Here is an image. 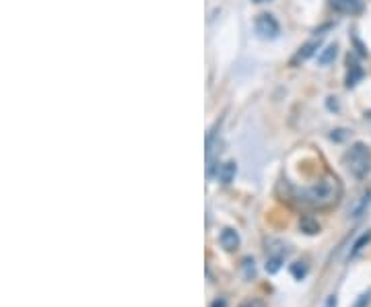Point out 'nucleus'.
Here are the masks:
<instances>
[{
    "label": "nucleus",
    "instance_id": "nucleus-3",
    "mask_svg": "<svg viewBox=\"0 0 371 307\" xmlns=\"http://www.w3.org/2000/svg\"><path fill=\"white\" fill-rule=\"evenodd\" d=\"M254 27H256V33H258L262 40H275V37H279V33H281V25H279V21H277L273 15H268V12L258 15Z\"/></svg>",
    "mask_w": 371,
    "mask_h": 307
},
{
    "label": "nucleus",
    "instance_id": "nucleus-19",
    "mask_svg": "<svg viewBox=\"0 0 371 307\" xmlns=\"http://www.w3.org/2000/svg\"><path fill=\"white\" fill-rule=\"evenodd\" d=\"M211 307H227V301H225V299H215V301H213V304H211Z\"/></svg>",
    "mask_w": 371,
    "mask_h": 307
},
{
    "label": "nucleus",
    "instance_id": "nucleus-14",
    "mask_svg": "<svg viewBox=\"0 0 371 307\" xmlns=\"http://www.w3.org/2000/svg\"><path fill=\"white\" fill-rule=\"evenodd\" d=\"M241 270H243V277L248 281H252L256 277V266H254V260L252 258H243L241 260Z\"/></svg>",
    "mask_w": 371,
    "mask_h": 307
},
{
    "label": "nucleus",
    "instance_id": "nucleus-6",
    "mask_svg": "<svg viewBox=\"0 0 371 307\" xmlns=\"http://www.w3.org/2000/svg\"><path fill=\"white\" fill-rule=\"evenodd\" d=\"M219 241H221V245L227 249V252H235L237 247H239V233L235 229H231V227H225L221 231V237H219Z\"/></svg>",
    "mask_w": 371,
    "mask_h": 307
},
{
    "label": "nucleus",
    "instance_id": "nucleus-2",
    "mask_svg": "<svg viewBox=\"0 0 371 307\" xmlns=\"http://www.w3.org/2000/svg\"><path fill=\"white\" fill-rule=\"evenodd\" d=\"M345 167L355 179H365L371 173V149L365 143H355L343 157Z\"/></svg>",
    "mask_w": 371,
    "mask_h": 307
},
{
    "label": "nucleus",
    "instance_id": "nucleus-4",
    "mask_svg": "<svg viewBox=\"0 0 371 307\" xmlns=\"http://www.w3.org/2000/svg\"><path fill=\"white\" fill-rule=\"evenodd\" d=\"M330 6L340 12V15H361L363 8H365V2L363 0H330Z\"/></svg>",
    "mask_w": 371,
    "mask_h": 307
},
{
    "label": "nucleus",
    "instance_id": "nucleus-8",
    "mask_svg": "<svg viewBox=\"0 0 371 307\" xmlns=\"http://www.w3.org/2000/svg\"><path fill=\"white\" fill-rule=\"evenodd\" d=\"M363 77H365V71L349 56V71H347V82H345V85L351 89V87H355Z\"/></svg>",
    "mask_w": 371,
    "mask_h": 307
},
{
    "label": "nucleus",
    "instance_id": "nucleus-21",
    "mask_svg": "<svg viewBox=\"0 0 371 307\" xmlns=\"http://www.w3.org/2000/svg\"><path fill=\"white\" fill-rule=\"evenodd\" d=\"M256 2H264V0H256Z\"/></svg>",
    "mask_w": 371,
    "mask_h": 307
},
{
    "label": "nucleus",
    "instance_id": "nucleus-16",
    "mask_svg": "<svg viewBox=\"0 0 371 307\" xmlns=\"http://www.w3.org/2000/svg\"><path fill=\"white\" fill-rule=\"evenodd\" d=\"M371 304V291H365L357 297V301L353 304V307H370Z\"/></svg>",
    "mask_w": 371,
    "mask_h": 307
},
{
    "label": "nucleus",
    "instance_id": "nucleus-5",
    "mask_svg": "<svg viewBox=\"0 0 371 307\" xmlns=\"http://www.w3.org/2000/svg\"><path fill=\"white\" fill-rule=\"evenodd\" d=\"M320 46H322V37L311 40V42H307L305 46H301V48H299V52H297L295 56H293V60H291V67H299L301 62H305L309 56H313V54H316V50H320Z\"/></svg>",
    "mask_w": 371,
    "mask_h": 307
},
{
    "label": "nucleus",
    "instance_id": "nucleus-17",
    "mask_svg": "<svg viewBox=\"0 0 371 307\" xmlns=\"http://www.w3.org/2000/svg\"><path fill=\"white\" fill-rule=\"evenodd\" d=\"M239 307H266V304H264L262 299H248V301H243Z\"/></svg>",
    "mask_w": 371,
    "mask_h": 307
},
{
    "label": "nucleus",
    "instance_id": "nucleus-1",
    "mask_svg": "<svg viewBox=\"0 0 371 307\" xmlns=\"http://www.w3.org/2000/svg\"><path fill=\"white\" fill-rule=\"evenodd\" d=\"M343 194H345L343 182L334 173H324L322 177H318L316 184L299 190L295 198L299 204L311 211H330L340 204Z\"/></svg>",
    "mask_w": 371,
    "mask_h": 307
},
{
    "label": "nucleus",
    "instance_id": "nucleus-9",
    "mask_svg": "<svg viewBox=\"0 0 371 307\" xmlns=\"http://www.w3.org/2000/svg\"><path fill=\"white\" fill-rule=\"evenodd\" d=\"M371 243V229H368L365 233H361L359 237H357V241L353 243V247H351V252H349V260H355L368 245Z\"/></svg>",
    "mask_w": 371,
    "mask_h": 307
},
{
    "label": "nucleus",
    "instance_id": "nucleus-13",
    "mask_svg": "<svg viewBox=\"0 0 371 307\" xmlns=\"http://www.w3.org/2000/svg\"><path fill=\"white\" fill-rule=\"evenodd\" d=\"M283 262H285V258L268 254V256H266V264H264V268H266L268 274H277V272L283 268Z\"/></svg>",
    "mask_w": 371,
    "mask_h": 307
},
{
    "label": "nucleus",
    "instance_id": "nucleus-20",
    "mask_svg": "<svg viewBox=\"0 0 371 307\" xmlns=\"http://www.w3.org/2000/svg\"><path fill=\"white\" fill-rule=\"evenodd\" d=\"M365 118H370L371 120V112H368V114H365Z\"/></svg>",
    "mask_w": 371,
    "mask_h": 307
},
{
    "label": "nucleus",
    "instance_id": "nucleus-11",
    "mask_svg": "<svg viewBox=\"0 0 371 307\" xmlns=\"http://www.w3.org/2000/svg\"><path fill=\"white\" fill-rule=\"evenodd\" d=\"M336 56H338V46H336V44H330L328 48H324V50L320 52L318 64H320V67H328V64H332V62L336 60Z\"/></svg>",
    "mask_w": 371,
    "mask_h": 307
},
{
    "label": "nucleus",
    "instance_id": "nucleus-12",
    "mask_svg": "<svg viewBox=\"0 0 371 307\" xmlns=\"http://www.w3.org/2000/svg\"><path fill=\"white\" fill-rule=\"evenodd\" d=\"M299 229L303 231L305 235H316V233H320V223H318V219L305 215V217H301V221H299Z\"/></svg>",
    "mask_w": 371,
    "mask_h": 307
},
{
    "label": "nucleus",
    "instance_id": "nucleus-18",
    "mask_svg": "<svg viewBox=\"0 0 371 307\" xmlns=\"http://www.w3.org/2000/svg\"><path fill=\"white\" fill-rule=\"evenodd\" d=\"M338 306V299H336V295H330L328 299H326V307H336Z\"/></svg>",
    "mask_w": 371,
    "mask_h": 307
},
{
    "label": "nucleus",
    "instance_id": "nucleus-7",
    "mask_svg": "<svg viewBox=\"0 0 371 307\" xmlns=\"http://www.w3.org/2000/svg\"><path fill=\"white\" fill-rule=\"evenodd\" d=\"M371 207V186L361 194V198L357 200V204L353 207V211H351V217L357 221V219H361L365 213H368V209Z\"/></svg>",
    "mask_w": 371,
    "mask_h": 307
},
{
    "label": "nucleus",
    "instance_id": "nucleus-10",
    "mask_svg": "<svg viewBox=\"0 0 371 307\" xmlns=\"http://www.w3.org/2000/svg\"><path fill=\"white\" fill-rule=\"evenodd\" d=\"M235 173H237V165L233 161H225L217 169V175H219L223 184H231L235 179Z\"/></svg>",
    "mask_w": 371,
    "mask_h": 307
},
{
    "label": "nucleus",
    "instance_id": "nucleus-15",
    "mask_svg": "<svg viewBox=\"0 0 371 307\" xmlns=\"http://www.w3.org/2000/svg\"><path fill=\"white\" fill-rule=\"evenodd\" d=\"M291 274H293L295 281H303V279L307 277V264H305V262H295V264H291Z\"/></svg>",
    "mask_w": 371,
    "mask_h": 307
}]
</instances>
